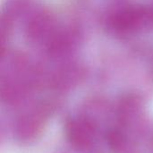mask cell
I'll return each instance as SVG.
<instances>
[{
  "instance_id": "cell-1",
  "label": "cell",
  "mask_w": 153,
  "mask_h": 153,
  "mask_svg": "<svg viewBox=\"0 0 153 153\" xmlns=\"http://www.w3.org/2000/svg\"><path fill=\"white\" fill-rule=\"evenodd\" d=\"M66 134L73 146L83 150L91 144L94 129L92 125L87 120H71L66 125Z\"/></svg>"
},
{
  "instance_id": "cell-2",
  "label": "cell",
  "mask_w": 153,
  "mask_h": 153,
  "mask_svg": "<svg viewBox=\"0 0 153 153\" xmlns=\"http://www.w3.org/2000/svg\"><path fill=\"white\" fill-rule=\"evenodd\" d=\"M146 13L143 9H126L121 11L115 15L112 22L114 27L121 30H128L137 27L146 16Z\"/></svg>"
}]
</instances>
